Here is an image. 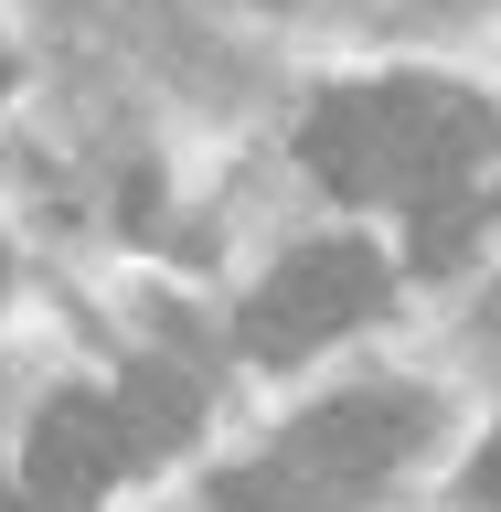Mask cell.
I'll list each match as a JSON object with an SVG mask.
<instances>
[{"instance_id": "9", "label": "cell", "mask_w": 501, "mask_h": 512, "mask_svg": "<svg viewBox=\"0 0 501 512\" xmlns=\"http://www.w3.org/2000/svg\"><path fill=\"white\" fill-rule=\"evenodd\" d=\"M0 512H22V491H11V480H0Z\"/></svg>"}, {"instance_id": "11", "label": "cell", "mask_w": 501, "mask_h": 512, "mask_svg": "<svg viewBox=\"0 0 501 512\" xmlns=\"http://www.w3.org/2000/svg\"><path fill=\"white\" fill-rule=\"evenodd\" d=\"M0 86H11V64H0Z\"/></svg>"}, {"instance_id": "4", "label": "cell", "mask_w": 501, "mask_h": 512, "mask_svg": "<svg viewBox=\"0 0 501 512\" xmlns=\"http://www.w3.org/2000/svg\"><path fill=\"white\" fill-rule=\"evenodd\" d=\"M118 470H128V438L107 416V395H54L22 448V512H86Z\"/></svg>"}, {"instance_id": "10", "label": "cell", "mask_w": 501, "mask_h": 512, "mask_svg": "<svg viewBox=\"0 0 501 512\" xmlns=\"http://www.w3.org/2000/svg\"><path fill=\"white\" fill-rule=\"evenodd\" d=\"M0 288H11V256H0Z\"/></svg>"}, {"instance_id": "1", "label": "cell", "mask_w": 501, "mask_h": 512, "mask_svg": "<svg viewBox=\"0 0 501 512\" xmlns=\"http://www.w3.org/2000/svg\"><path fill=\"white\" fill-rule=\"evenodd\" d=\"M299 150L342 203H427L501 150V118L438 75H384V86H331L299 128Z\"/></svg>"}, {"instance_id": "6", "label": "cell", "mask_w": 501, "mask_h": 512, "mask_svg": "<svg viewBox=\"0 0 501 512\" xmlns=\"http://www.w3.org/2000/svg\"><path fill=\"white\" fill-rule=\"evenodd\" d=\"M214 512H352V502H331V491L299 480L288 459H256V470H224L214 480Z\"/></svg>"}, {"instance_id": "8", "label": "cell", "mask_w": 501, "mask_h": 512, "mask_svg": "<svg viewBox=\"0 0 501 512\" xmlns=\"http://www.w3.org/2000/svg\"><path fill=\"white\" fill-rule=\"evenodd\" d=\"M470 491H480V502H501V438L480 448V470H470Z\"/></svg>"}, {"instance_id": "3", "label": "cell", "mask_w": 501, "mask_h": 512, "mask_svg": "<svg viewBox=\"0 0 501 512\" xmlns=\"http://www.w3.org/2000/svg\"><path fill=\"white\" fill-rule=\"evenodd\" d=\"M416 438H427V395H406V384H363V395L310 406V416L278 438V459H288L299 480H320L331 502H363V491H374Z\"/></svg>"}, {"instance_id": "5", "label": "cell", "mask_w": 501, "mask_h": 512, "mask_svg": "<svg viewBox=\"0 0 501 512\" xmlns=\"http://www.w3.org/2000/svg\"><path fill=\"white\" fill-rule=\"evenodd\" d=\"M107 416H118L128 459H160V448H182L192 427H203V384L182 374V363H160V352H139L118 374V395H107Z\"/></svg>"}, {"instance_id": "7", "label": "cell", "mask_w": 501, "mask_h": 512, "mask_svg": "<svg viewBox=\"0 0 501 512\" xmlns=\"http://www.w3.org/2000/svg\"><path fill=\"white\" fill-rule=\"evenodd\" d=\"M470 235H480V192L459 182V192H427V203H416V235H406V256L416 267H459V256H470Z\"/></svg>"}, {"instance_id": "2", "label": "cell", "mask_w": 501, "mask_h": 512, "mask_svg": "<svg viewBox=\"0 0 501 512\" xmlns=\"http://www.w3.org/2000/svg\"><path fill=\"white\" fill-rule=\"evenodd\" d=\"M374 310H384V256L374 246H299L278 278L246 299L235 342H246L256 363H299V352H320L331 331H352V320H374Z\"/></svg>"}]
</instances>
